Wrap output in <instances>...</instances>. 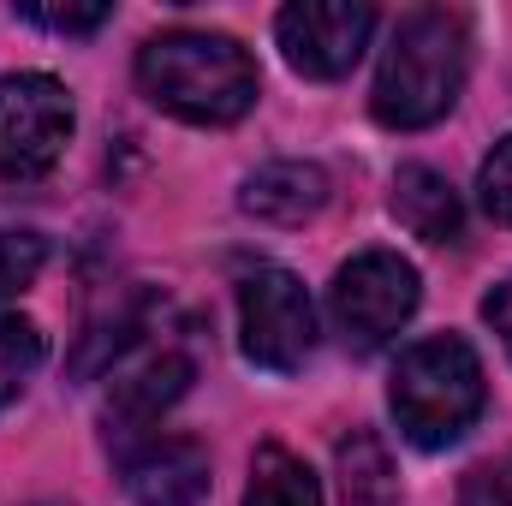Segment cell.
Segmentation results:
<instances>
[{
	"instance_id": "obj_1",
	"label": "cell",
	"mask_w": 512,
	"mask_h": 506,
	"mask_svg": "<svg viewBox=\"0 0 512 506\" xmlns=\"http://www.w3.org/2000/svg\"><path fill=\"white\" fill-rule=\"evenodd\" d=\"M143 96L185 126H233L256 108V60L221 30H161L137 54Z\"/></svg>"
},
{
	"instance_id": "obj_2",
	"label": "cell",
	"mask_w": 512,
	"mask_h": 506,
	"mask_svg": "<svg viewBox=\"0 0 512 506\" xmlns=\"http://www.w3.org/2000/svg\"><path fill=\"white\" fill-rule=\"evenodd\" d=\"M471 72V30L447 6H417L393 24V42L376 72V120L393 131H423L453 114Z\"/></svg>"
},
{
	"instance_id": "obj_3",
	"label": "cell",
	"mask_w": 512,
	"mask_h": 506,
	"mask_svg": "<svg viewBox=\"0 0 512 506\" xmlns=\"http://www.w3.org/2000/svg\"><path fill=\"white\" fill-rule=\"evenodd\" d=\"M387 405L399 417V435L423 453H441L453 441L471 435V423L489 405V381H483V358L471 352V340L459 334H429L417 346L399 352L393 364V387Z\"/></svg>"
},
{
	"instance_id": "obj_4",
	"label": "cell",
	"mask_w": 512,
	"mask_h": 506,
	"mask_svg": "<svg viewBox=\"0 0 512 506\" xmlns=\"http://www.w3.org/2000/svg\"><path fill=\"white\" fill-rule=\"evenodd\" d=\"M72 96L48 72H12L0 78V179L30 185L60 167L72 143Z\"/></svg>"
},
{
	"instance_id": "obj_5",
	"label": "cell",
	"mask_w": 512,
	"mask_h": 506,
	"mask_svg": "<svg viewBox=\"0 0 512 506\" xmlns=\"http://www.w3.org/2000/svg\"><path fill=\"white\" fill-rule=\"evenodd\" d=\"M239 334L256 370H274V376L304 370V358L316 352V304L292 268L262 262L239 280Z\"/></svg>"
},
{
	"instance_id": "obj_6",
	"label": "cell",
	"mask_w": 512,
	"mask_h": 506,
	"mask_svg": "<svg viewBox=\"0 0 512 506\" xmlns=\"http://www.w3.org/2000/svg\"><path fill=\"white\" fill-rule=\"evenodd\" d=\"M417 298H423V292H417V268L399 251L352 256V262L334 274V292H328L334 322H340V334H346L352 352L387 346V340L417 316Z\"/></svg>"
},
{
	"instance_id": "obj_7",
	"label": "cell",
	"mask_w": 512,
	"mask_h": 506,
	"mask_svg": "<svg viewBox=\"0 0 512 506\" xmlns=\"http://www.w3.org/2000/svg\"><path fill=\"white\" fill-rule=\"evenodd\" d=\"M370 30H376V6L370 0H298L274 18V36H280V54L292 72L304 78H346L364 48H370Z\"/></svg>"
},
{
	"instance_id": "obj_8",
	"label": "cell",
	"mask_w": 512,
	"mask_h": 506,
	"mask_svg": "<svg viewBox=\"0 0 512 506\" xmlns=\"http://www.w3.org/2000/svg\"><path fill=\"white\" fill-rule=\"evenodd\" d=\"M185 387H191V358L173 352V346H155V352L120 364L114 387H108V411H102L108 417V441L120 453H137L155 435V423L185 399Z\"/></svg>"
},
{
	"instance_id": "obj_9",
	"label": "cell",
	"mask_w": 512,
	"mask_h": 506,
	"mask_svg": "<svg viewBox=\"0 0 512 506\" xmlns=\"http://www.w3.org/2000/svg\"><path fill=\"white\" fill-rule=\"evenodd\" d=\"M131 506H197L209 495V453L191 435H149L126 453Z\"/></svg>"
},
{
	"instance_id": "obj_10",
	"label": "cell",
	"mask_w": 512,
	"mask_h": 506,
	"mask_svg": "<svg viewBox=\"0 0 512 506\" xmlns=\"http://www.w3.org/2000/svg\"><path fill=\"white\" fill-rule=\"evenodd\" d=\"M239 203H245V215L268 221V227H304L328 203V173L316 161H268L245 179Z\"/></svg>"
},
{
	"instance_id": "obj_11",
	"label": "cell",
	"mask_w": 512,
	"mask_h": 506,
	"mask_svg": "<svg viewBox=\"0 0 512 506\" xmlns=\"http://www.w3.org/2000/svg\"><path fill=\"white\" fill-rule=\"evenodd\" d=\"M393 215H399V227H405L411 239H423V245H453V239L465 233V203H459V191L447 185V173H435V167H423V161H411V167L393 173Z\"/></svg>"
},
{
	"instance_id": "obj_12",
	"label": "cell",
	"mask_w": 512,
	"mask_h": 506,
	"mask_svg": "<svg viewBox=\"0 0 512 506\" xmlns=\"http://www.w3.org/2000/svg\"><path fill=\"white\" fill-rule=\"evenodd\" d=\"M340 495H346V506H399L393 459L370 429H352L340 441Z\"/></svg>"
},
{
	"instance_id": "obj_13",
	"label": "cell",
	"mask_w": 512,
	"mask_h": 506,
	"mask_svg": "<svg viewBox=\"0 0 512 506\" xmlns=\"http://www.w3.org/2000/svg\"><path fill=\"white\" fill-rule=\"evenodd\" d=\"M245 506H322V483L310 477V465L286 447H256L251 483H245Z\"/></svg>"
},
{
	"instance_id": "obj_14",
	"label": "cell",
	"mask_w": 512,
	"mask_h": 506,
	"mask_svg": "<svg viewBox=\"0 0 512 506\" xmlns=\"http://www.w3.org/2000/svg\"><path fill=\"white\" fill-rule=\"evenodd\" d=\"M42 364V334L24 316H0V411L24 393V381Z\"/></svg>"
},
{
	"instance_id": "obj_15",
	"label": "cell",
	"mask_w": 512,
	"mask_h": 506,
	"mask_svg": "<svg viewBox=\"0 0 512 506\" xmlns=\"http://www.w3.org/2000/svg\"><path fill=\"white\" fill-rule=\"evenodd\" d=\"M42 239L36 233H12V227H0V298H12V292H24L36 274H42Z\"/></svg>"
},
{
	"instance_id": "obj_16",
	"label": "cell",
	"mask_w": 512,
	"mask_h": 506,
	"mask_svg": "<svg viewBox=\"0 0 512 506\" xmlns=\"http://www.w3.org/2000/svg\"><path fill=\"white\" fill-rule=\"evenodd\" d=\"M477 191H483V209L512 227V131L489 149V161H483V173H477Z\"/></svg>"
},
{
	"instance_id": "obj_17",
	"label": "cell",
	"mask_w": 512,
	"mask_h": 506,
	"mask_svg": "<svg viewBox=\"0 0 512 506\" xmlns=\"http://www.w3.org/2000/svg\"><path fill=\"white\" fill-rule=\"evenodd\" d=\"M18 18L24 24H42L54 36H96L114 18V6H18Z\"/></svg>"
},
{
	"instance_id": "obj_18",
	"label": "cell",
	"mask_w": 512,
	"mask_h": 506,
	"mask_svg": "<svg viewBox=\"0 0 512 506\" xmlns=\"http://www.w3.org/2000/svg\"><path fill=\"white\" fill-rule=\"evenodd\" d=\"M459 506H512V471L507 465H471L459 483Z\"/></svg>"
},
{
	"instance_id": "obj_19",
	"label": "cell",
	"mask_w": 512,
	"mask_h": 506,
	"mask_svg": "<svg viewBox=\"0 0 512 506\" xmlns=\"http://www.w3.org/2000/svg\"><path fill=\"white\" fill-rule=\"evenodd\" d=\"M483 322L501 334V346L512 352V274L495 286V292H489V298H483Z\"/></svg>"
}]
</instances>
